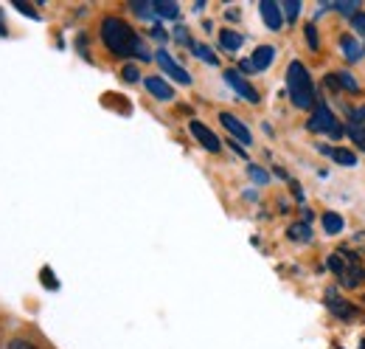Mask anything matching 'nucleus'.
Returning <instances> with one entry per match:
<instances>
[{
	"mask_svg": "<svg viewBox=\"0 0 365 349\" xmlns=\"http://www.w3.org/2000/svg\"><path fill=\"white\" fill-rule=\"evenodd\" d=\"M101 42L113 56H138V59H152L147 42L135 34L130 23L121 17H104L101 20Z\"/></svg>",
	"mask_w": 365,
	"mask_h": 349,
	"instance_id": "1",
	"label": "nucleus"
},
{
	"mask_svg": "<svg viewBox=\"0 0 365 349\" xmlns=\"http://www.w3.org/2000/svg\"><path fill=\"white\" fill-rule=\"evenodd\" d=\"M287 93L292 99L295 107L301 110H312L318 104V96H315V85H312V76L309 71L304 68V62H290L287 68Z\"/></svg>",
	"mask_w": 365,
	"mask_h": 349,
	"instance_id": "2",
	"label": "nucleus"
},
{
	"mask_svg": "<svg viewBox=\"0 0 365 349\" xmlns=\"http://www.w3.org/2000/svg\"><path fill=\"white\" fill-rule=\"evenodd\" d=\"M312 110H315V113H312V118L307 121L309 133H326L329 138H340V135L346 133V130H343V124L329 113V107H326L323 102H318Z\"/></svg>",
	"mask_w": 365,
	"mask_h": 349,
	"instance_id": "3",
	"label": "nucleus"
},
{
	"mask_svg": "<svg viewBox=\"0 0 365 349\" xmlns=\"http://www.w3.org/2000/svg\"><path fill=\"white\" fill-rule=\"evenodd\" d=\"M155 62H158V65L163 68V73H166V76H172L178 85H191V73H188V71H182V65L172 56V54H169V51H166V48H161V51L155 54Z\"/></svg>",
	"mask_w": 365,
	"mask_h": 349,
	"instance_id": "4",
	"label": "nucleus"
},
{
	"mask_svg": "<svg viewBox=\"0 0 365 349\" xmlns=\"http://www.w3.org/2000/svg\"><path fill=\"white\" fill-rule=\"evenodd\" d=\"M219 121H222V127L233 135V141L236 144H253V135H250V127L242 121V118H236L233 113H219Z\"/></svg>",
	"mask_w": 365,
	"mask_h": 349,
	"instance_id": "5",
	"label": "nucleus"
},
{
	"mask_svg": "<svg viewBox=\"0 0 365 349\" xmlns=\"http://www.w3.org/2000/svg\"><path fill=\"white\" fill-rule=\"evenodd\" d=\"M188 133H191V135L197 138V144H202L208 152H214V155H216V152H222V141H219V135H214V130H211V127H205L202 121H197V118H194V121L188 124Z\"/></svg>",
	"mask_w": 365,
	"mask_h": 349,
	"instance_id": "6",
	"label": "nucleus"
},
{
	"mask_svg": "<svg viewBox=\"0 0 365 349\" xmlns=\"http://www.w3.org/2000/svg\"><path fill=\"white\" fill-rule=\"evenodd\" d=\"M326 307L332 310V316H338V319H343V322H354V319L360 316L357 307L349 305L338 290H326Z\"/></svg>",
	"mask_w": 365,
	"mask_h": 349,
	"instance_id": "7",
	"label": "nucleus"
},
{
	"mask_svg": "<svg viewBox=\"0 0 365 349\" xmlns=\"http://www.w3.org/2000/svg\"><path fill=\"white\" fill-rule=\"evenodd\" d=\"M225 82H228V85H230V87H233L245 102L259 104V99H261V96H259V90H256V87H253L242 73H236V71H225Z\"/></svg>",
	"mask_w": 365,
	"mask_h": 349,
	"instance_id": "8",
	"label": "nucleus"
},
{
	"mask_svg": "<svg viewBox=\"0 0 365 349\" xmlns=\"http://www.w3.org/2000/svg\"><path fill=\"white\" fill-rule=\"evenodd\" d=\"M259 14H261V20H264V25H267L270 31H281V25H284V14H281V6H278V3H273V0H261V3H259Z\"/></svg>",
	"mask_w": 365,
	"mask_h": 349,
	"instance_id": "9",
	"label": "nucleus"
},
{
	"mask_svg": "<svg viewBox=\"0 0 365 349\" xmlns=\"http://www.w3.org/2000/svg\"><path fill=\"white\" fill-rule=\"evenodd\" d=\"M144 87H147L149 96L158 99V102H172V99H175V87H172L163 76H147V79H144Z\"/></svg>",
	"mask_w": 365,
	"mask_h": 349,
	"instance_id": "10",
	"label": "nucleus"
},
{
	"mask_svg": "<svg viewBox=\"0 0 365 349\" xmlns=\"http://www.w3.org/2000/svg\"><path fill=\"white\" fill-rule=\"evenodd\" d=\"M273 59H276V48H273V45H259V48L253 51V56H250L253 73H261V71H267V68L273 65Z\"/></svg>",
	"mask_w": 365,
	"mask_h": 349,
	"instance_id": "11",
	"label": "nucleus"
},
{
	"mask_svg": "<svg viewBox=\"0 0 365 349\" xmlns=\"http://www.w3.org/2000/svg\"><path fill=\"white\" fill-rule=\"evenodd\" d=\"M318 149L323 155H332V161L340 164V166H357V155L352 149H340V147H329V144H321Z\"/></svg>",
	"mask_w": 365,
	"mask_h": 349,
	"instance_id": "12",
	"label": "nucleus"
},
{
	"mask_svg": "<svg viewBox=\"0 0 365 349\" xmlns=\"http://www.w3.org/2000/svg\"><path fill=\"white\" fill-rule=\"evenodd\" d=\"M340 48H343V56H346L349 62H357L365 54V42H360L357 37H343V39H340Z\"/></svg>",
	"mask_w": 365,
	"mask_h": 349,
	"instance_id": "13",
	"label": "nucleus"
},
{
	"mask_svg": "<svg viewBox=\"0 0 365 349\" xmlns=\"http://www.w3.org/2000/svg\"><path fill=\"white\" fill-rule=\"evenodd\" d=\"M242 42H245V37H242L239 31H233V28H222V31H219V45H222L225 51H239Z\"/></svg>",
	"mask_w": 365,
	"mask_h": 349,
	"instance_id": "14",
	"label": "nucleus"
},
{
	"mask_svg": "<svg viewBox=\"0 0 365 349\" xmlns=\"http://www.w3.org/2000/svg\"><path fill=\"white\" fill-rule=\"evenodd\" d=\"M152 8H155V14L163 17V20H178V17H180V6L172 3V0H155Z\"/></svg>",
	"mask_w": 365,
	"mask_h": 349,
	"instance_id": "15",
	"label": "nucleus"
},
{
	"mask_svg": "<svg viewBox=\"0 0 365 349\" xmlns=\"http://www.w3.org/2000/svg\"><path fill=\"white\" fill-rule=\"evenodd\" d=\"M188 45H191V54L197 59H202L205 65H219V56L211 51V45H205V42H188Z\"/></svg>",
	"mask_w": 365,
	"mask_h": 349,
	"instance_id": "16",
	"label": "nucleus"
},
{
	"mask_svg": "<svg viewBox=\"0 0 365 349\" xmlns=\"http://www.w3.org/2000/svg\"><path fill=\"white\" fill-rule=\"evenodd\" d=\"M247 178H250L256 186H267V183H270V172H267L264 166H256V164L247 166Z\"/></svg>",
	"mask_w": 365,
	"mask_h": 349,
	"instance_id": "17",
	"label": "nucleus"
},
{
	"mask_svg": "<svg viewBox=\"0 0 365 349\" xmlns=\"http://www.w3.org/2000/svg\"><path fill=\"white\" fill-rule=\"evenodd\" d=\"M323 228H326V234H340L343 231V217L335 214V212H326L323 214Z\"/></svg>",
	"mask_w": 365,
	"mask_h": 349,
	"instance_id": "18",
	"label": "nucleus"
},
{
	"mask_svg": "<svg viewBox=\"0 0 365 349\" xmlns=\"http://www.w3.org/2000/svg\"><path fill=\"white\" fill-rule=\"evenodd\" d=\"M287 237H290V240H301V243H309V240H312V228H309L307 223H295V226H290Z\"/></svg>",
	"mask_w": 365,
	"mask_h": 349,
	"instance_id": "19",
	"label": "nucleus"
},
{
	"mask_svg": "<svg viewBox=\"0 0 365 349\" xmlns=\"http://www.w3.org/2000/svg\"><path fill=\"white\" fill-rule=\"evenodd\" d=\"M340 279H343L346 288H354V285H360L365 279V274H363V268H346V271L340 274Z\"/></svg>",
	"mask_w": 365,
	"mask_h": 349,
	"instance_id": "20",
	"label": "nucleus"
},
{
	"mask_svg": "<svg viewBox=\"0 0 365 349\" xmlns=\"http://www.w3.org/2000/svg\"><path fill=\"white\" fill-rule=\"evenodd\" d=\"M332 8H335V11H343V14H349V17H354V14L360 11V0H338V3H332Z\"/></svg>",
	"mask_w": 365,
	"mask_h": 349,
	"instance_id": "21",
	"label": "nucleus"
},
{
	"mask_svg": "<svg viewBox=\"0 0 365 349\" xmlns=\"http://www.w3.org/2000/svg\"><path fill=\"white\" fill-rule=\"evenodd\" d=\"M281 14L287 17V23H295V17L301 14V3H298V0H287V3H281Z\"/></svg>",
	"mask_w": 365,
	"mask_h": 349,
	"instance_id": "22",
	"label": "nucleus"
},
{
	"mask_svg": "<svg viewBox=\"0 0 365 349\" xmlns=\"http://www.w3.org/2000/svg\"><path fill=\"white\" fill-rule=\"evenodd\" d=\"M346 133H349V138H352L360 149H365V124H349Z\"/></svg>",
	"mask_w": 365,
	"mask_h": 349,
	"instance_id": "23",
	"label": "nucleus"
},
{
	"mask_svg": "<svg viewBox=\"0 0 365 349\" xmlns=\"http://www.w3.org/2000/svg\"><path fill=\"white\" fill-rule=\"evenodd\" d=\"M3 349H42L37 341H31V338H23V336H17V338H11L8 344Z\"/></svg>",
	"mask_w": 365,
	"mask_h": 349,
	"instance_id": "24",
	"label": "nucleus"
},
{
	"mask_svg": "<svg viewBox=\"0 0 365 349\" xmlns=\"http://www.w3.org/2000/svg\"><path fill=\"white\" fill-rule=\"evenodd\" d=\"M304 34H307V42H309V48H312V51H318V48H321V39H318V28H315V23H307Z\"/></svg>",
	"mask_w": 365,
	"mask_h": 349,
	"instance_id": "25",
	"label": "nucleus"
},
{
	"mask_svg": "<svg viewBox=\"0 0 365 349\" xmlns=\"http://www.w3.org/2000/svg\"><path fill=\"white\" fill-rule=\"evenodd\" d=\"M338 82H340V85H343L346 90H352V93H357V90H360V85H357V79H354L352 73H346V71H343V73H338Z\"/></svg>",
	"mask_w": 365,
	"mask_h": 349,
	"instance_id": "26",
	"label": "nucleus"
},
{
	"mask_svg": "<svg viewBox=\"0 0 365 349\" xmlns=\"http://www.w3.org/2000/svg\"><path fill=\"white\" fill-rule=\"evenodd\" d=\"M326 265H329V271H332V274H338V276L346 271V262H343V257H340V254H332Z\"/></svg>",
	"mask_w": 365,
	"mask_h": 349,
	"instance_id": "27",
	"label": "nucleus"
},
{
	"mask_svg": "<svg viewBox=\"0 0 365 349\" xmlns=\"http://www.w3.org/2000/svg\"><path fill=\"white\" fill-rule=\"evenodd\" d=\"M121 79H124V82H138V79H141V73H138V68L130 62V65H124V68H121Z\"/></svg>",
	"mask_w": 365,
	"mask_h": 349,
	"instance_id": "28",
	"label": "nucleus"
},
{
	"mask_svg": "<svg viewBox=\"0 0 365 349\" xmlns=\"http://www.w3.org/2000/svg\"><path fill=\"white\" fill-rule=\"evenodd\" d=\"M14 8H17L20 14H25V17H34V20H39V11H37L34 6H25V3H17V0H14Z\"/></svg>",
	"mask_w": 365,
	"mask_h": 349,
	"instance_id": "29",
	"label": "nucleus"
},
{
	"mask_svg": "<svg viewBox=\"0 0 365 349\" xmlns=\"http://www.w3.org/2000/svg\"><path fill=\"white\" fill-rule=\"evenodd\" d=\"M352 28H354L357 34H365V14L363 11H357V14L352 17Z\"/></svg>",
	"mask_w": 365,
	"mask_h": 349,
	"instance_id": "30",
	"label": "nucleus"
},
{
	"mask_svg": "<svg viewBox=\"0 0 365 349\" xmlns=\"http://www.w3.org/2000/svg\"><path fill=\"white\" fill-rule=\"evenodd\" d=\"M323 85H326L332 93H338V90H340V82H338V76H326V79H323Z\"/></svg>",
	"mask_w": 365,
	"mask_h": 349,
	"instance_id": "31",
	"label": "nucleus"
},
{
	"mask_svg": "<svg viewBox=\"0 0 365 349\" xmlns=\"http://www.w3.org/2000/svg\"><path fill=\"white\" fill-rule=\"evenodd\" d=\"M175 39H180L188 45V31H185V25H175Z\"/></svg>",
	"mask_w": 365,
	"mask_h": 349,
	"instance_id": "32",
	"label": "nucleus"
},
{
	"mask_svg": "<svg viewBox=\"0 0 365 349\" xmlns=\"http://www.w3.org/2000/svg\"><path fill=\"white\" fill-rule=\"evenodd\" d=\"M152 37H155V39H166V34H163V28H161V25H155V28H152Z\"/></svg>",
	"mask_w": 365,
	"mask_h": 349,
	"instance_id": "33",
	"label": "nucleus"
},
{
	"mask_svg": "<svg viewBox=\"0 0 365 349\" xmlns=\"http://www.w3.org/2000/svg\"><path fill=\"white\" fill-rule=\"evenodd\" d=\"M6 34H8V28L3 25V11H0V37H6Z\"/></svg>",
	"mask_w": 365,
	"mask_h": 349,
	"instance_id": "34",
	"label": "nucleus"
},
{
	"mask_svg": "<svg viewBox=\"0 0 365 349\" xmlns=\"http://www.w3.org/2000/svg\"><path fill=\"white\" fill-rule=\"evenodd\" d=\"M360 349H365V341H363V344H360Z\"/></svg>",
	"mask_w": 365,
	"mask_h": 349,
	"instance_id": "35",
	"label": "nucleus"
}]
</instances>
